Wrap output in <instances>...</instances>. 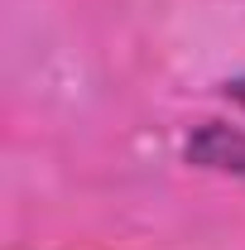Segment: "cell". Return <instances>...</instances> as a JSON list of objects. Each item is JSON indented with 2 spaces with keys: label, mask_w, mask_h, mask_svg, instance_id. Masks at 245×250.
Returning <instances> with one entry per match:
<instances>
[{
  "label": "cell",
  "mask_w": 245,
  "mask_h": 250,
  "mask_svg": "<svg viewBox=\"0 0 245 250\" xmlns=\"http://www.w3.org/2000/svg\"><path fill=\"white\" fill-rule=\"evenodd\" d=\"M183 154L197 168H212V173H226V178L245 183V130H236V125H221V121L197 125L187 135Z\"/></svg>",
  "instance_id": "cell-1"
},
{
  "label": "cell",
  "mask_w": 245,
  "mask_h": 250,
  "mask_svg": "<svg viewBox=\"0 0 245 250\" xmlns=\"http://www.w3.org/2000/svg\"><path fill=\"white\" fill-rule=\"evenodd\" d=\"M221 96H226L236 111H245V72H241V77H231V82H221Z\"/></svg>",
  "instance_id": "cell-2"
}]
</instances>
